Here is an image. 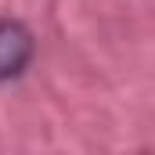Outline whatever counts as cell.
Wrapping results in <instances>:
<instances>
[{"instance_id":"1","label":"cell","mask_w":155,"mask_h":155,"mask_svg":"<svg viewBox=\"0 0 155 155\" xmlns=\"http://www.w3.org/2000/svg\"><path fill=\"white\" fill-rule=\"evenodd\" d=\"M33 33L22 22H0V79L22 76L33 61Z\"/></svg>"}]
</instances>
